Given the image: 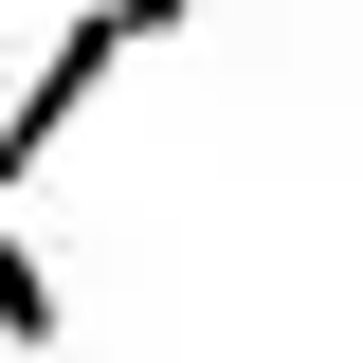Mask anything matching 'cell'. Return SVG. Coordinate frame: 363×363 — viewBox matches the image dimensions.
<instances>
[{"instance_id": "obj_1", "label": "cell", "mask_w": 363, "mask_h": 363, "mask_svg": "<svg viewBox=\"0 0 363 363\" xmlns=\"http://www.w3.org/2000/svg\"><path fill=\"white\" fill-rule=\"evenodd\" d=\"M182 18H200V0H73L55 37L18 55V91H0V200H18V182H37L55 145H73L91 109H109V73H128V55H164Z\"/></svg>"}, {"instance_id": "obj_2", "label": "cell", "mask_w": 363, "mask_h": 363, "mask_svg": "<svg viewBox=\"0 0 363 363\" xmlns=\"http://www.w3.org/2000/svg\"><path fill=\"white\" fill-rule=\"evenodd\" d=\"M55 327H73V291H55V255L18 218H0V345H55Z\"/></svg>"}]
</instances>
